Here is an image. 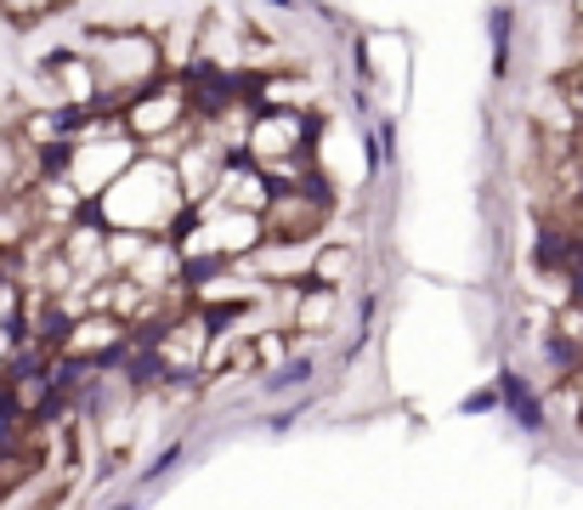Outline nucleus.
<instances>
[{
    "instance_id": "obj_9",
    "label": "nucleus",
    "mask_w": 583,
    "mask_h": 510,
    "mask_svg": "<svg viewBox=\"0 0 583 510\" xmlns=\"http://www.w3.org/2000/svg\"><path fill=\"white\" fill-rule=\"evenodd\" d=\"M221 199H226V211L261 216L272 193H267V176H261V170H226V176H221Z\"/></svg>"
},
{
    "instance_id": "obj_6",
    "label": "nucleus",
    "mask_w": 583,
    "mask_h": 510,
    "mask_svg": "<svg viewBox=\"0 0 583 510\" xmlns=\"http://www.w3.org/2000/svg\"><path fill=\"white\" fill-rule=\"evenodd\" d=\"M256 278H267V284H300V278L312 272V250L300 244V239H272L256 250Z\"/></svg>"
},
{
    "instance_id": "obj_8",
    "label": "nucleus",
    "mask_w": 583,
    "mask_h": 510,
    "mask_svg": "<svg viewBox=\"0 0 583 510\" xmlns=\"http://www.w3.org/2000/svg\"><path fill=\"white\" fill-rule=\"evenodd\" d=\"M182 102H187V91H182V86L147 91L142 102H131V119H125V125H131L137 137H159L165 125H176V119H182Z\"/></svg>"
},
{
    "instance_id": "obj_12",
    "label": "nucleus",
    "mask_w": 583,
    "mask_h": 510,
    "mask_svg": "<svg viewBox=\"0 0 583 510\" xmlns=\"http://www.w3.org/2000/svg\"><path fill=\"white\" fill-rule=\"evenodd\" d=\"M510 68V12H493V74Z\"/></svg>"
},
{
    "instance_id": "obj_7",
    "label": "nucleus",
    "mask_w": 583,
    "mask_h": 510,
    "mask_svg": "<svg viewBox=\"0 0 583 510\" xmlns=\"http://www.w3.org/2000/svg\"><path fill=\"white\" fill-rule=\"evenodd\" d=\"M300 142H307V131H300V119L284 114V109H272L267 119L249 125V148H256L261 160H295Z\"/></svg>"
},
{
    "instance_id": "obj_10",
    "label": "nucleus",
    "mask_w": 583,
    "mask_h": 510,
    "mask_svg": "<svg viewBox=\"0 0 583 510\" xmlns=\"http://www.w3.org/2000/svg\"><path fill=\"white\" fill-rule=\"evenodd\" d=\"M335 306H340V301H335V290H323V284H318V290H307V295L295 290V301H289V323L300 329V335H323V329L335 323Z\"/></svg>"
},
{
    "instance_id": "obj_3",
    "label": "nucleus",
    "mask_w": 583,
    "mask_h": 510,
    "mask_svg": "<svg viewBox=\"0 0 583 510\" xmlns=\"http://www.w3.org/2000/svg\"><path fill=\"white\" fill-rule=\"evenodd\" d=\"M137 153H131V142H114V137H96V142H74L68 148V182H74V199L80 193H103L114 176L131 165Z\"/></svg>"
},
{
    "instance_id": "obj_11",
    "label": "nucleus",
    "mask_w": 583,
    "mask_h": 510,
    "mask_svg": "<svg viewBox=\"0 0 583 510\" xmlns=\"http://www.w3.org/2000/svg\"><path fill=\"white\" fill-rule=\"evenodd\" d=\"M312 278H318L323 290L346 284V278H351V250H346V244H328V250L318 255V262H312Z\"/></svg>"
},
{
    "instance_id": "obj_1",
    "label": "nucleus",
    "mask_w": 583,
    "mask_h": 510,
    "mask_svg": "<svg viewBox=\"0 0 583 510\" xmlns=\"http://www.w3.org/2000/svg\"><path fill=\"white\" fill-rule=\"evenodd\" d=\"M96 199H103V216L125 233H165L182 211V182L159 160H131Z\"/></svg>"
},
{
    "instance_id": "obj_5",
    "label": "nucleus",
    "mask_w": 583,
    "mask_h": 510,
    "mask_svg": "<svg viewBox=\"0 0 583 510\" xmlns=\"http://www.w3.org/2000/svg\"><path fill=\"white\" fill-rule=\"evenodd\" d=\"M205 346H210V323L198 318V313H187V318H176L165 335H159L154 357H159L165 374H198V357H205Z\"/></svg>"
},
{
    "instance_id": "obj_13",
    "label": "nucleus",
    "mask_w": 583,
    "mask_h": 510,
    "mask_svg": "<svg viewBox=\"0 0 583 510\" xmlns=\"http://www.w3.org/2000/svg\"><path fill=\"white\" fill-rule=\"evenodd\" d=\"M572 420H578V425H583V408H578V415H572Z\"/></svg>"
},
{
    "instance_id": "obj_4",
    "label": "nucleus",
    "mask_w": 583,
    "mask_h": 510,
    "mask_svg": "<svg viewBox=\"0 0 583 510\" xmlns=\"http://www.w3.org/2000/svg\"><path fill=\"white\" fill-rule=\"evenodd\" d=\"M57 352L68 357V364H103V357L125 352V323L114 313H91V318H80V323L63 329Z\"/></svg>"
},
{
    "instance_id": "obj_2",
    "label": "nucleus",
    "mask_w": 583,
    "mask_h": 510,
    "mask_svg": "<svg viewBox=\"0 0 583 510\" xmlns=\"http://www.w3.org/2000/svg\"><path fill=\"white\" fill-rule=\"evenodd\" d=\"M91 68H96V91H137V86H147L154 80V68H159V58H154V46H147L142 35H119V40H108L103 46V58H91Z\"/></svg>"
}]
</instances>
